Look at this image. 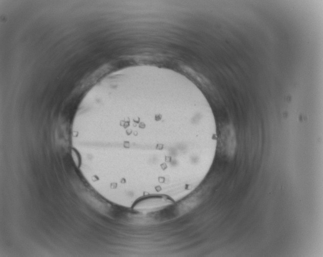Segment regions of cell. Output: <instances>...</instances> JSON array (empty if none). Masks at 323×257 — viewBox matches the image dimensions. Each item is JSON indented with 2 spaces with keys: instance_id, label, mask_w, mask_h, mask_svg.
Segmentation results:
<instances>
[{
  "instance_id": "7a4b0ae2",
  "label": "cell",
  "mask_w": 323,
  "mask_h": 257,
  "mask_svg": "<svg viewBox=\"0 0 323 257\" xmlns=\"http://www.w3.org/2000/svg\"><path fill=\"white\" fill-rule=\"evenodd\" d=\"M169 202L170 201L168 199L162 197H151L140 201L136 206L144 209H149L164 206Z\"/></svg>"
},
{
  "instance_id": "6da1fadb",
  "label": "cell",
  "mask_w": 323,
  "mask_h": 257,
  "mask_svg": "<svg viewBox=\"0 0 323 257\" xmlns=\"http://www.w3.org/2000/svg\"><path fill=\"white\" fill-rule=\"evenodd\" d=\"M107 97L80 120L79 130L87 140L132 139L162 149L166 143L202 147L217 136L212 110L194 99L171 105L146 100L126 114Z\"/></svg>"
}]
</instances>
